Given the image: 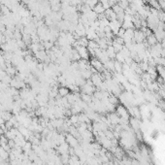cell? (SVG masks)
<instances>
[{
  "instance_id": "6da1fadb",
  "label": "cell",
  "mask_w": 165,
  "mask_h": 165,
  "mask_svg": "<svg viewBox=\"0 0 165 165\" xmlns=\"http://www.w3.org/2000/svg\"><path fill=\"white\" fill-rule=\"evenodd\" d=\"M147 42L148 44H150L151 46H156V44H157V39H156V37L155 36V34H151V35H148L147 37Z\"/></svg>"
},
{
  "instance_id": "7a4b0ae2",
  "label": "cell",
  "mask_w": 165,
  "mask_h": 165,
  "mask_svg": "<svg viewBox=\"0 0 165 165\" xmlns=\"http://www.w3.org/2000/svg\"><path fill=\"white\" fill-rule=\"evenodd\" d=\"M93 10H94V13L95 14H103L104 12H105V8L103 7L102 4H96L94 8H93Z\"/></svg>"
},
{
  "instance_id": "3957f363",
  "label": "cell",
  "mask_w": 165,
  "mask_h": 165,
  "mask_svg": "<svg viewBox=\"0 0 165 165\" xmlns=\"http://www.w3.org/2000/svg\"><path fill=\"white\" fill-rule=\"evenodd\" d=\"M58 92H59V94L65 95V94H67V93H68V90H66V89H64V87H61V89L58 90Z\"/></svg>"
}]
</instances>
